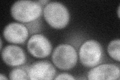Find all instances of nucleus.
<instances>
[{"label":"nucleus","instance_id":"nucleus-1","mask_svg":"<svg viewBox=\"0 0 120 80\" xmlns=\"http://www.w3.org/2000/svg\"><path fill=\"white\" fill-rule=\"evenodd\" d=\"M43 13V7L38 1H18L13 4L11 8L12 17L24 24L39 19Z\"/></svg>","mask_w":120,"mask_h":80},{"label":"nucleus","instance_id":"nucleus-2","mask_svg":"<svg viewBox=\"0 0 120 80\" xmlns=\"http://www.w3.org/2000/svg\"><path fill=\"white\" fill-rule=\"evenodd\" d=\"M45 21L56 29L65 28L69 24L70 15L67 8L61 3L50 2L43 10Z\"/></svg>","mask_w":120,"mask_h":80},{"label":"nucleus","instance_id":"nucleus-3","mask_svg":"<svg viewBox=\"0 0 120 80\" xmlns=\"http://www.w3.org/2000/svg\"><path fill=\"white\" fill-rule=\"evenodd\" d=\"M52 60L55 66L62 70H70L76 65L78 56L72 45L63 44L56 47L52 52Z\"/></svg>","mask_w":120,"mask_h":80},{"label":"nucleus","instance_id":"nucleus-4","mask_svg":"<svg viewBox=\"0 0 120 80\" xmlns=\"http://www.w3.org/2000/svg\"><path fill=\"white\" fill-rule=\"evenodd\" d=\"M79 58L85 67L93 68L98 65L103 58L102 45L95 40L86 41L80 48Z\"/></svg>","mask_w":120,"mask_h":80},{"label":"nucleus","instance_id":"nucleus-5","mask_svg":"<svg viewBox=\"0 0 120 80\" xmlns=\"http://www.w3.org/2000/svg\"><path fill=\"white\" fill-rule=\"evenodd\" d=\"M27 48L28 51L33 57L43 59L51 54L52 46L46 36L41 34H35L29 39Z\"/></svg>","mask_w":120,"mask_h":80},{"label":"nucleus","instance_id":"nucleus-6","mask_svg":"<svg viewBox=\"0 0 120 80\" xmlns=\"http://www.w3.org/2000/svg\"><path fill=\"white\" fill-rule=\"evenodd\" d=\"M3 35L5 39L9 43L21 44L25 43L27 40L29 32L24 24L12 22L5 27Z\"/></svg>","mask_w":120,"mask_h":80},{"label":"nucleus","instance_id":"nucleus-7","mask_svg":"<svg viewBox=\"0 0 120 80\" xmlns=\"http://www.w3.org/2000/svg\"><path fill=\"white\" fill-rule=\"evenodd\" d=\"M119 67L112 64L98 65L90 70L87 74L89 80H120Z\"/></svg>","mask_w":120,"mask_h":80},{"label":"nucleus","instance_id":"nucleus-8","mask_svg":"<svg viewBox=\"0 0 120 80\" xmlns=\"http://www.w3.org/2000/svg\"><path fill=\"white\" fill-rule=\"evenodd\" d=\"M56 70L52 64L47 61H41L34 63L29 68V79L53 80Z\"/></svg>","mask_w":120,"mask_h":80},{"label":"nucleus","instance_id":"nucleus-9","mask_svg":"<svg viewBox=\"0 0 120 80\" xmlns=\"http://www.w3.org/2000/svg\"><path fill=\"white\" fill-rule=\"evenodd\" d=\"M2 60L7 65L18 67L24 65L27 61V56L22 48L15 45H9L1 51Z\"/></svg>","mask_w":120,"mask_h":80},{"label":"nucleus","instance_id":"nucleus-10","mask_svg":"<svg viewBox=\"0 0 120 80\" xmlns=\"http://www.w3.org/2000/svg\"><path fill=\"white\" fill-rule=\"evenodd\" d=\"M29 68L27 65L16 67L11 71L9 74L10 80H30Z\"/></svg>","mask_w":120,"mask_h":80},{"label":"nucleus","instance_id":"nucleus-11","mask_svg":"<svg viewBox=\"0 0 120 80\" xmlns=\"http://www.w3.org/2000/svg\"><path fill=\"white\" fill-rule=\"evenodd\" d=\"M120 40L115 39L110 42L107 47V51L111 58L118 62L120 61Z\"/></svg>","mask_w":120,"mask_h":80},{"label":"nucleus","instance_id":"nucleus-12","mask_svg":"<svg viewBox=\"0 0 120 80\" xmlns=\"http://www.w3.org/2000/svg\"><path fill=\"white\" fill-rule=\"evenodd\" d=\"M39 20V19L35 21L24 24L28 28L29 32L31 34L37 33L40 31L41 24Z\"/></svg>","mask_w":120,"mask_h":80},{"label":"nucleus","instance_id":"nucleus-13","mask_svg":"<svg viewBox=\"0 0 120 80\" xmlns=\"http://www.w3.org/2000/svg\"><path fill=\"white\" fill-rule=\"evenodd\" d=\"M54 80H75L74 76L68 73H62L58 75L54 78Z\"/></svg>","mask_w":120,"mask_h":80},{"label":"nucleus","instance_id":"nucleus-14","mask_svg":"<svg viewBox=\"0 0 120 80\" xmlns=\"http://www.w3.org/2000/svg\"><path fill=\"white\" fill-rule=\"evenodd\" d=\"M38 2L41 5H46L47 4L50 2L48 0H40V1H38Z\"/></svg>","mask_w":120,"mask_h":80},{"label":"nucleus","instance_id":"nucleus-15","mask_svg":"<svg viewBox=\"0 0 120 80\" xmlns=\"http://www.w3.org/2000/svg\"><path fill=\"white\" fill-rule=\"evenodd\" d=\"M0 79L1 80H8V79L4 75H3L2 74H0Z\"/></svg>","mask_w":120,"mask_h":80},{"label":"nucleus","instance_id":"nucleus-16","mask_svg":"<svg viewBox=\"0 0 120 80\" xmlns=\"http://www.w3.org/2000/svg\"><path fill=\"white\" fill-rule=\"evenodd\" d=\"M120 6H119L118 7V17L120 18Z\"/></svg>","mask_w":120,"mask_h":80},{"label":"nucleus","instance_id":"nucleus-17","mask_svg":"<svg viewBox=\"0 0 120 80\" xmlns=\"http://www.w3.org/2000/svg\"><path fill=\"white\" fill-rule=\"evenodd\" d=\"M2 46H3V42H2V40L1 39V51L2 50Z\"/></svg>","mask_w":120,"mask_h":80}]
</instances>
